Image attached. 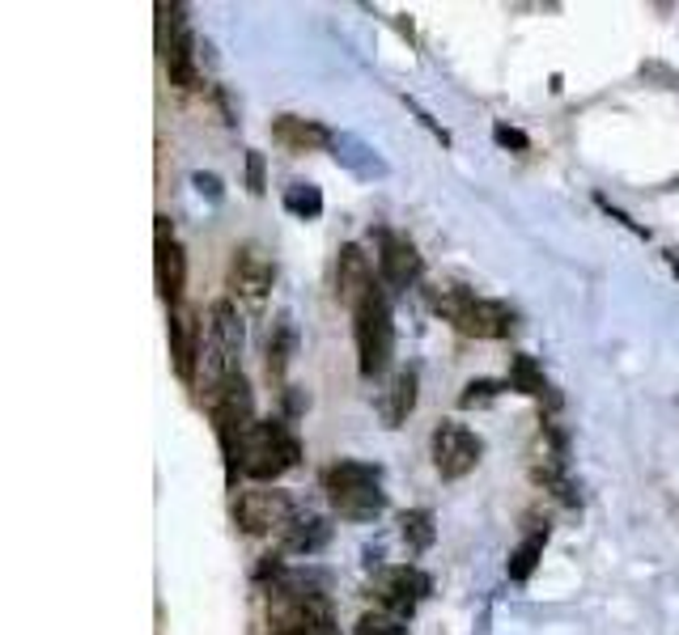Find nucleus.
<instances>
[{
  "instance_id": "obj_1",
  "label": "nucleus",
  "mask_w": 679,
  "mask_h": 635,
  "mask_svg": "<svg viewBox=\"0 0 679 635\" xmlns=\"http://www.w3.org/2000/svg\"><path fill=\"white\" fill-rule=\"evenodd\" d=\"M246 344V322L234 301H213L209 327H204V348H200V386L204 395H217L230 377L239 373V356Z\"/></svg>"
},
{
  "instance_id": "obj_2",
  "label": "nucleus",
  "mask_w": 679,
  "mask_h": 635,
  "mask_svg": "<svg viewBox=\"0 0 679 635\" xmlns=\"http://www.w3.org/2000/svg\"><path fill=\"white\" fill-rule=\"evenodd\" d=\"M429 306L455 322L459 335L467 339H506L514 330V309L501 306V301H488V297H476L459 284H434L429 288Z\"/></svg>"
},
{
  "instance_id": "obj_3",
  "label": "nucleus",
  "mask_w": 679,
  "mask_h": 635,
  "mask_svg": "<svg viewBox=\"0 0 679 635\" xmlns=\"http://www.w3.org/2000/svg\"><path fill=\"white\" fill-rule=\"evenodd\" d=\"M302 462V441L290 432V420H255L239 449V471L255 483H272Z\"/></svg>"
},
{
  "instance_id": "obj_4",
  "label": "nucleus",
  "mask_w": 679,
  "mask_h": 635,
  "mask_svg": "<svg viewBox=\"0 0 679 635\" xmlns=\"http://www.w3.org/2000/svg\"><path fill=\"white\" fill-rule=\"evenodd\" d=\"M353 339H357V369L362 377H383L395 356V322L383 288H374L362 306L353 309Z\"/></svg>"
},
{
  "instance_id": "obj_5",
  "label": "nucleus",
  "mask_w": 679,
  "mask_h": 635,
  "mask_svg": "<svg viewBox=\"0 0 679 635\" xmlns=\"http://www.w3.org/2000/svg\"><path fill=\"white\" fill-rule=\"evenodd\" d=\"M297 518V504L290 500V492H243L234 495V525L251 534V539H264V534H285L290 521Z\"/></svg>"
},
{
  "instance_id": "obj_6",
  "label": "nucleus",
  "mask_w": 679,
  "mask_h": 635,
  "mask_svg": "<svg viewBox=\"0 0 679 635\" xmlns=\"http://www.w3.org/2000/svg\"><path fill=\"white\" fill-rule=\"evenodd\" d=\"M429 453H434V471L442 479H463V474H472L480 467L485 441L472 428H463V423L442 420L434 428V437H429Z\"/></svg>"
},
{
  "instance_id": "obj_7",
  "label": "nucleus",
  "mask_w": 679,
  "mask_h": 635,
  "mask_svg": "<svg viewBox=\"0 0 679 635\" xmlns=\"http://www.w3.org/2000/svg\"><path fill=\"white\" fill-rule=\"evenodd\" d=\"M276 284V263L267 259L264 246H239L230 259V293L243 301L251 314H260Z\"/></svg>"
},
{
  "instance_id": "obj_8",
  "label": "nucleus",
  "mask_w": 679,
  "mask_h": 635,
  "mask_svg": "<svg viewBox=\"0 0 679 635\" xmlns=\"http://www.w3.org/2000/svg\"><path fill=\"white\" fill-rule=\"evenodd\" d=\"M429 576L413 564H399V567H383L378 576H374V602H378V611L395 614V618H413L416 606L429 597Z\"/></svg>"
},
{
  "instance_id": "obj_9",
  "label": "nucleus",
  "mask_w": 679,
  "mask_h": 635,
  "mask_svg": "<svg viewBox=\"0 0 679 635\" xmlns=\"http://www.w3.org/2000/svg\"><path fill=\"white\" fill-rule=\"evenodd\" d=\"M420 272H425V263H420L413 242L404 234H395V229H383L378 234V276H383V284L413 288L420 280Z\"/></svg>"
},
{
  "instance_id": "obj_10",
  "label": "nucleus",
  "mask_w": 679,
  "mask_h": 635,
  "mask_svg": "<svg viewBox=\"0 0 679 635\" xmlns=\"http://www.w3.org/2000/svg\"><path fill=\"white\" fill-rule=\"evenodd\" d=\"M166 339H170L174 373L183 377V381H195V377H200V348H204V327L195 322V314H188V309H170Z\"/></svg>"
},
{
  "instance_id": "obj_11",
  "label": "nucleus",
  "mask_w": 679,
  "mask_h": 635,
  "mask_svg": "<svg viewBox=\"0 0 679 635\" xmlns=\"http://www.w3.org/2000/svg\"><path fill=\"white\" fill-rule=\"evenodd\" d=\"M378 284H374V263L365 255L357 242H348V246H340V259H336V297L344 301L348 309H357L374 293Z\"/></svg>"
},
{
  "instance_id": "obj_12",
  "label": "nucleus",
  "mask_w": 679,
  "mask_h": 635,
  "mask_svg": "<svg viewBox=\"0 0 679 635\" xmlns=\"http://www.w3.org/2000/svg\"><path fill=\"white\" fill-rule=\"evenodd\" d=\"M416 390H420V373L416 365H404L387 377V386L378 390V411H383V423L387 428H399L416 411Z\"/></svg>"
},
{
  "instance_id": "obj_13",
  "label": "nucleus",
  "mask_w": 679,
  "mask_h": 635,
  "mask_svg": "<svg viewBox=\"0 0 679 635\" xmlns=\"http://www.w3.org/2000/svg\"><path fill=\"white\" fill-rule=\"evenodd\" d=\"M162 55H166V76L174 90H200V69H195V39L192 30L179 22L174 30H170V43L162 48Z\"/></svg>"
},
{
  "instance_id": "obj_14",
  "label": "nucleus",
  "mask_w": 679,
  "mask_h": 635,
  "mask_svg": "<svg viewBox=\"0 0 679 635\" xmlns=\"http://www.w3.org/2000/svg\"><path fill=\"white\" fill-rule=\"evenodd\" d=\"M272 136L293 148V153H315V148H336V136L332 127H323L315 119H297V115H281L272 123Z\"/></svg>"
},
{
  "instance_id": "obj_15",
  "label": "nucleus",
  "mask_w": 679,
  "mask_h": 635,
  "mask_svg": "<svg viewBox=\"0 0 679 635\" xmlns=\"http://www.w3.org/2000/svg\"><path fill=\"white\" fill-rule=\"evenodd\" d=\"M293 352H297V327H293L290 314H281V318L272 322V330H267L264 369H267V381H272V386L285 381V373H290V365H293Z\"/></svg>"
},
{
  "instance_id": "obj_16",
  "label": "nucleus",
  "mask_w": 679,
  "mask_h": 635,
  "mask_svg": "<svg viewBox=\"0 0 679 635\" xmlns=\"http://www.w3.org/2000/svg\"><path fill=\"white\" fill-rule=\"evenodd\" d=\"M183 284H188V259H183V246L170 237V242H158V293L170 309H179V297H183Z\"/></svg>"
},
{
  "instance_id": "obj_17",
  "label": "nucleus",
  "mask_w": 679,
  "mask_h": 635,
  "mask_svg": "<svg viewBox=\"0 0 679 635\" xmlns=\"http://www.w3.org/2000/svg\"><path fill=\"white\" fill-rule=\"evenodd\" d=\"M332 500V509H336L340 518L348 521H374L378 513H387V492H383V483H374V488H348V492H336L327 495Z\"/></svg>"
},
{
  "instance_id": "obj_18",
  "label": "nucleus",
  "mask_w": 679,
  "mask_h": 635,
  "mask_svg": "<svg viewBox=\"0 0 679 635\" xmlns=\"http://www.w3.org/2000/svg\"><path fill=\"white\" fill-rule=\"evenodd\" d=\"M383 483V467L374 462H353V458H340L323 471V492L336 495V492H348V488H374Z\"/></svg>"
},
{
  "instance_id": "obj_19",
  "label": "nucleus",
  "mask_w": 679,
  "mask_h": 635,
  "mask_svg": "<svg viewBox=\"0 0 679 635\" xmlns=\"http://www.w3.org/2000/svg\"><path fill=\"white\" fill-rule=\"evenodd\" d=\"M281 539H285V551H293V555H315L332 539V525L323 518H315V513H297Z\"/></svg>"
},
{
  "instance_id": "obj_20",
  "label": "nucleus",
  "mask_w": 679,
  "mask_h": 635,
  "mask_svg": "<svg viewBox=\"0 0 679 635\" xmlns=\"http://www.w3.org/2000/svg\"><path fill=\"white\" fill-rule=\"evenodd\" d=\"M544 542H548V530H531L527 539L509 551V564H506L509 581H531L535 564H539V555H544Z\"/></svg>"
},
{
  "instance_id": "obj_21",
  "label": "nucleus",
  "mask_w": 679,
  "mask_h": 635,
  "mask_svg": "<svg viewBox=\"0 0 679 635\" xmlns=\"http://www.w3.org/2000/svg\"><path fill=\"white\" fill-rule=\"evenodd\" d=\"M509 390H518L527 399H544L553 386L544 381V369L535 365L531 356H509Z\"/></svg>"
},
{
  "instance_id": "obj_22",
  "label": "nucleus",
  "mask_w": 679,
  "mask_h": 635,
  "mask_svg": "<svg viewBox=\"0 0 679 635\" xmlns=\"http://www.w3.org/2000/svg\"><path fill=\"white\" fill-rule=\"evenodd\" d=\"M399 534H404V542H408L413 551H429L437 539L434 513H429V509H408V513H399Z\"/></svg>"
},
{
  "instance_id": "obj_23",
  "label": "nucleus",
  "mask_w": 679,
  "mask_h": 635,
  "mask_svg": "<svg viewBox=\"0 0 679 635\" xmlns=\"http://www.w3.org/2000/svg\"><path fill=\"white\" fill-rule=\"evenodd\" d=\"M285 208L293 216H302V221H315L318 212H323V195H318L315 183H290L285 187Z\"/></svg>"
},
{
  "instance_id": "obj_24",
  "label": "nucleus",
  "mask_w": 679,
  "mask_h": 635,
  "mask_svg": "<svg viewBox=\"0 0 679 635\" xmlns=\"http://www.w3.org/2000/svg\"><path fill=\"white\" fill-rule=\"evenodd\" d=\"M501 390H509V381H493V377H476V381H467L459 395V407H485L493 402Z\"/></svg>"
},
{
  "instance_id": "obj_25",
  "label": "nucleus",
  "mask_w": 679,
  "mask_h": 635,
  "mask_svg": "<svg viewBox=\"0 0 679 635\" xmlns=\"http://www.w3.org/2000/svg\"><path fill=\"white\" fill-rule=\"evenodd\" d=\"M357 635H408V632H404V618H395L387 611H374L357 623Z\"/></svg>"
},
{
  "instance_id": "obj_26",
  "label": "nucleus",
  "mask_w": 679,
  "mask_h": 635,
  "mask_svg": "<svg viewBox=\"0 0 679 635\" xmlns=\"http://www.w3.org/2000/svg\"><path fill=\"white\" fill-rule=\"evenodd\" d=\"M493 141L501 144V148H518V153H527V148H531V141H527L518 127H506V123H497V127H493Z\"/></svg>"
},
{
  "instance_id": "obj_27",
  "label": "nucleus",
  "mask_w": 679,
  "mask_h": 635,
  "mask_svg": "<svg viewBox=\"0 0 679 635\" xmlns=\"http://www.w3.org/2000/svg\"><path fill=\"white\" fill-rule=\"evenodd\" d=\"M246 187L251 195H264V153H246Z\"/></svg>"
},
{
  "instance_id": "obj_28",
  "label": "nucleus",
  "mask_w": 679,
  "mask_h": 635,
  "mask_svg": "<svg viewBox=\"0 0 679 635\" xmlns=\"http://www.w3.org/2000/svg\"><path fill=\"white\" fill-rule=\"evenodd\" d=\"M599 208L611 212V221H620V225H625V229H632V234H637V237H650V229H646V225H637V221H632L629 212L611 208V199H607V195H599Z\"/></svg>"
},
{
  "instance_id": "obj_29",
  "label": "nucleus",
  "mask_w": 679,
  "mask_h": 635,
  "mask_svg": "<svg viewBox=\"0 0 679 635\" xmlns=\"http://www.w3.org/2000/svg\"><path fill=\"white\" fill-rule=\"evenodd\" d=\"M302 407H306V399L297 395V386H285V420H293Z\"/></svg>"
},
{
  "instance_id": "obj_30",
  "label": "nucleus",
  "mask_w": 679,
  "mask_h": 635,
  "mask_svg": "<svg viewBox=\"0 0 679 635\" xmlns=\"http://www.w3.org/2000/svg\"><path fill=\"white\" fill-rule=\"evenodd\" d=\"M267 635H336V623H327V627H285V632H267Z\"/></svg>"
},
{
  "instance_id": "obj_31",
  "label": "nucleus",
  "mask_w": 679,
  "mask_h": 635,
  "mask_svg": "<svg viewBox=\"0 0 679 635\" xmlns=\"http://www.w3.org/2000/svg\"><path fill=\"white\" fill-rule=\"evenodd\" d=\"M192 183H195V187H200V191H209L213 199H221V187H217V178H213V174H195Z\"/></svg>"
},
{
  "instance_id": "obj_32",
  "label": "nucleus",
  "mask_w": 679,
  "mask_h": 635,
  "mask_svg": "<svg viewBox=\"0 0 679 635\" xmlns=\"http://www.w3.org/2000/svg\"><path fill=\"white\" fill-rule=\"evenodd\" d=\"M671 267H676V272H679V255H676V250H671Z\"/></svg>"
}]
</instances>
